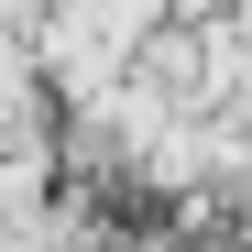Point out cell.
<instances>
[{"label": "cell", "instance_id": "cell-1", "mask_svg": "<svg viewBox=\"0 0 252 252\" xmlns=\"http://www.w3.org/2000/svg\"><path fill=\"white\" fill-rule=\"evenodd\" d=\"M208 22H220V44H230V55H252V0H220Z\"/></svg>", "mask_w": 252, "mask_h": 252}]
</instances>
